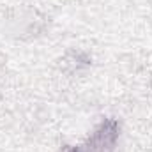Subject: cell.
Wrapping results in <instances>:
<instances>
[{
	"label": "cell",
	"mask_w": 152,
	"mask_h": 152,
	"mask_svg": "<svg viewBox=\"0 0 152 152\" xmlns=\"http://www.w3.org/2000/svg\"><path fill=\"white\" fill-rule=\"evenodd\" d=\"M117 138H118V124L113 118H108L99 126V129L85 145L67 149L66 152H113Z\"/></svg>",
	"instance_id": "cell-1"
}]
</instances>
